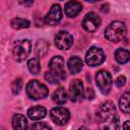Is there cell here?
Listing matches in <instances>:
<instances>
[{
    "mask_svg": "<svg viewBox=\"0 0 130 130\" xmlns=\"http://www.w3.org/2000/svg\"><path fill=\"white\" fill-rule=\"evenodd\" d=\"M115 59L120 64H125L130 59V53L126 49H118L115 52Z\"/></svg>",
    "mask_w": 130,
    "mask_h": 130,
    "instance_id": "18",
    "label": "cell"
},
{
    "mask_svg": "<svg viewBox=\"0 0 130 130\" xmlns=\"http://www.w3.org/2000/svg\"><path fill=\"white\" fill-rule=\"evenodd\" d=\"M128 124H129V121H126L125 124H124V126H123V128H128Z\"/></svg>",
    "mask_w": 130,
    "mask_h": 130,
    "instance_id": "28",
    "label": "cell"
},
{
    "mask_svg": "<svg viewBox=\"0 0 130 130\" xmlns=\"http://www.w3.org/2000/svg\"><path fill=\"white\" fill-rule=\"evenodd\" d=\"M96 116L100 121L105 122V123L113 121L116 118H118L116 115V108H115L114 103L111 101H107L103 103L96 112Z\"/></svg>",
    "mask_w": 130,
    "mask_h": 130,
    "instance_id": "4",
    "label": "cell"
},
{
    "mask_svg": "<svg viewBox=\"0 0 130 130\" xmlns=\"http://www.w3.org/2000/svg\"><path fill=\"white\" fill-rule=\"evenodd\" d=\"M52 99H53V101H54L56 104H58V105H63V104H65L66 101H67V92H66L65 88H63V87L57 88V89L54 91V93H53V95H52Z\"/></svg>",
    "mask_w": 130,
    "mask_h": 130,
    "instance_id": "17",
    "label": "cell"
},
{
    "mask_svg": "<svg viewBox=\"0 0 130 130\" xmlns=\"http://www.w3.org/2000/svg\"><path fill=\"white\" fill-rule=\"evenodd\" d=\"M61 18H62V9L60 5L54 4L47 13V15L45 16V23L49 25H55L61 20Z\"/></svg>",
    "mask_w": 130,
    "mask_h": 130,
    "instance_id": "12",
    "label": "cell"
},
{
    "mask_svg": "<svg viewBox=\"0 0 130 130\" xmlns=\"http://www.w3.org/2000/svg\"><path fill=\"white\" fill-rule=\"evenodd\" d=\"M27 68L29 70V72L31 74H38L41 70V66H40V62L38 58H31L28 60L27 62Z\"/></svg>",
    "mask_w": 130,
    "mask_h": 130,
    "instance_id": "22",
    "label": "cell"
},
{
    "mask_svg": "<svg viewBox=\"0 0 130 130\" xmlns=\"http://www.w3.org/2000/svg\"><path fill=\"white\" fill-rule=\"evenodd\" d=\"M100 24H101V18L94 12L87 13L82 20V27L89 32L95 31L99 28Z\"/></svg>",
    "mask_w": 130,
    "mask_h": 130,
    "instance_id": "9",
    "label": "cell"
},
{
    "mask_svg": "<svg viewBox=\"0 0 130 130\" xmlns=\"http://www.w3.org/2000/svg\"><path fill=\"white\" fill-rule=\"evenodd\" d=\"M30 25V22L27 19L24 18H20V17H15L11 20V26L15 29H22V28H26Z\"/></svg>",
    "mask_w": 130,
    "mask_h": 130,
    "instance_id": "20",
    "label": "cell"
},
{
    "mask_svg": "<svg viewBox=\"0 0 130 130\" xmlns=\"http://www.w3.org/2000/svg\"><path fill=\"white\" fill-rule=\"evenodd\" d=\"M82 9L81 3L75 0H71L65 4V14L68 17H74L76 16Z\"/></svg>",
    "mask_w": 130,
    "mask_h": 130,
    "instance_id": "13",
    "label": "cell"
},
{
    "mask_svg": "<svg viewBox=\"0 0 130 130\" xmlns=\"http://www.w3.org/2000/svg\"><path fill=\"white\" fill-rule=\"evenodd\" d=\"M31 51V44L28 40L24 39V40H18L14 43L13 46V57L16 61L21 62L24 61L27 56L29 55Z\"/></svg>",
    "mask_w": 130,
    "mask_h": 130,
    "instance_id": "3",
    "label": "cell"
},
{
    "mask_svg": "<svg viewBox=\"0 0 130 130\" xmlns=\"http://www.w3.org/2000/svg\"><path fill=\"white\" fill-rule=\"evenodd\" d=\"M84 95L83 83L79 79H74L70 82L69 85V98L72 102L81 101Z\"/></svg>",
    "mask_w": 130,
    "mask_h": 130,
    "instance_id": "10",
    "label": "cell"
},
{
    "mask_svg": "<svg viewBox=\"0 0 130 130\" xmlns=\"http://www.w3.org/2000/svg\"><path fill=\"white\" fill-rule=\"evenodd\" d=\"M127 34V28L124 22L122 21H114L108 25L105 30V37L111 42L117 43L125 39Z\"/></svg>",
    "mask_w": 130,
    "mask_h": 130,
    "instance_id": "1",
    "label": "cell"
},
{
    "mask_svg": "<svg viewBox=\"0 0 130 130\" xmlns=\"http://www.w3.org/2000/svg\"><path fill=\"white\" fill-rule=\"evenodd\" d=\"M45 79L49 82V83H51V84H58L59 83V79L54 75V74H52L50 71H47L46 73H45Z\"/></svg>",
    "mask_w": 130,
    "mask_h": 130,
    "instance_id": "24",
    "label": "cell"
},
{
    "mask_svg": "<svg viewBox=\"0 0 130 130\" xmlns=\"http://www.w3.org/2000/svg\"><path fill=\"white\" fill-rule=\"evenodd\" d=\"M21 88H22V80H21V78H16L13 81L12 86H11L12 92L14 94H17V93H19V91L21 90Z\"/></svg>",
    "mask_w": 130,
    "mask_h": 130,
    "instance_id": "23",
    "label": "cell"
},
{
    "mask_svg": "<svg viewBox=\"0 0 130 130\" xmlns=\"http://www.w3.org/2000/svg\"><path fill=\"white\" fill-rule=\"evenodd\" d=\"M26 93L31 100H41L48 95V87L38 80H30L26 84Z\"/></svg>",
    "mask_w": 130,
    "mask_h": 130,
    "instance_id": "2",
    "label": "cell"
},
{
    "mask_svg": "<svg viewBox=\"0 0 130 130\" xmlns=\"http://www.w3.org/2000/svg\"><path fill=\"white\" fill-rule=\"evenodd\" d=\"M49 69L52 74H54L59 80H64L66 78L64 60L61 56H55L51 59L49 63Z\"/></svg>",
    "mask_w": 130,
    "mask_h": 130,
    "instance_id": "7",
    "label": "cell"
},
{
    "mask_svg": "<svg viewBox=\"0 0 130 130\" xmlns=\"http://www.w3.org/2000/svg\"><path fill=\"white\" fill-rule=\"evenodd\" d=\"M47 114V110L42 106H35L27 110V116L31 120H41Z\"/></svg>",
    "mask_w": 130,
    "mask_h": 130,
    "instance_id": "15",
    "label": "cell"
},
{
    "mask_svg": "<svg viewBox=\"0 0 130 130\" xmlns=\"http://www.w3.org/2000/svg\"><path fill=\"white\" fill-rule=\"evenodd\" d=\"M19 4L22 5V6H25V7H29L34 4L35 0H18Z\"/></svg>",
    "mask_w": 130,
    "mask_h": 130,
    "instance_id": "27",
    "label": "cell"
},
{
    "mask_svg": "<svg viewBox=\"0 0 130 130\" xmlns=\"http://www.w3.org/2000/svg\"><path fill=\"white\" fill-rule=\"evenodd\" d=\"M73 44L72 36L67 31H60L55 37V45L60 50H68Z\"/></svg>",
    "mask_w": 130,
    "mask_h": 130,
    "instance_id": "11",
    "label": "cell"
},
{
    "mask_svg": "<svg viewBox=\"0 0 130 130\" xmlns=\"http://www.w3.org/2000/svg\"><path fill=\"white\" fill-rule=\"evenodd\" d=\"M50 116L51 119L53 120L54 123H56L57 125H65L69 118H70V113L66 108L63 107H55L51 110L50 112Z\"/></svg>",
    "mask_w": 130,
    "mask_h": 130,
    "instance_id": "8",
    "label": "cell"
},
{
    "mask_svg": "<svg viewBox=\"0 0 130 130\" xmlns=\"http://www.w3.org/2000/svg\"><path fill=\"white\" fill-rule=\"evenodd\" d=\"M49 49V44L45 40H39L35 46V52L38 57H43Z\"/></svg>",
    "mask_w": 130,
    "mask_h": 130,
    "instance_id": "19",
    "label": "cell"
},
{
    "mask_svg": "<svg viewBox=\"0 0 130 130\" xmlns=\"http://www.w3.org/2000/svg\"><path fill=\"white\" fill-rule=\"evenodd\" d=\"M129 98H130V95H129V92L127 91L121 96L120 102H119V106H120L121 111L127 115L129 114Z\"/></svg>",
    "mask_w": 130,
    "mask_h": 130,
    "instance_id": "21",
    "label": "cell"
},
{
    "mask_svg": "<svg viewBox=\"0 0 130 130\" xmlns=\"http://www.w3.org/2000/svg\"><path fill=\"white\" fill-rule=\"evenodd\" d=\"M95 82L101 92L107 94L110 92L112 87V75L106 70H100L95 75Z\"/></svg>",
    "mask_w": 130,
    "mask_h": 130,
    "instance_id": "5",
    "label": "cell"
},
{
    "mask_svg": "<svg viewBox=\"0 0 130 130\" xmlns=\"http://www.w3.org/2000/svg\"><path fill=\"white\" fill-rule=\"evenodd\" d=\"M105 53L104 51L99 47H91L86 52L85 55V62L88 66L95 67L101 65L105 61Z\"/></svg>",
    "mask_w": 130,
    "mask_h": 130,
    "instance_id": "6",
    "label": "cell"
},
{
    "mask_svg": "<svg viewBox=\"0 0 130 130\" xmlns=\"http://www.w3.org/2000/svg\"><path fill=\"white\" fill-rule=\"evenodd\" d=\"M31 129H50V126L47 125V124H45V123L39 122V123L34 124V125L31 126Z\"/></svg>",
    "mask_w": 130,
    "mask_h": 130,
    "instance_id": "26",
    "label": "cell"
},
{
    "mask_svg": "<svg viewBox=\"0 0 130 130\" xmlns=\"http://www.w3.org/2000/svg\"><path fill=\"white\" fill-rule=\"evenodd\" d=\"M87 2H96V1H100V0H85Z\"/></svg>",
    "mask_w": 130,
    "mask_h": 130,
    "instance_id": "29",
    "label": "cell"
},
{
    "mask_svg": "<svg viewBox=\"0 0 130 130\" xmlns=\"http://www.w3.org/2000/svg\"><path fill=\"white\" fill-rule=\"evenodd\" d=\"M12 126L14 129H26L27 121L26 118L21 114H14L12 117Z\"/></svg>",
    "mask_w": 130,
    "mask_h": 130,
    "instance_id": "16",
    "label": "cell"
},
{
    "mask_svg": "<svg viewBox=\"0 0 130 130\" xmlns=\"http://www.w3.org/2000/svg\"><path fill=\"white\" fill-rule=\"evenodd\" d=\"M125 83H126V78H125V76H123V75H120V76L116 79V81H115V84H116L117 87H122V86L125 85Z\"/></svg>",
    "mask_w": 130,
    "mask_h": 130,
    "instance_id": "25",
    "label": "cell"
},
{
    "mask_svg": "<svg viewBox=\"0 0 130 130\" xmlns=\"http://www.w3.org/2000/svg\"><path fill=\"white\" fill-rule=\"evenodd\" d=\"M82 61L81 59L78 57V56H72L69 58L68 62H67V66H68V69L70 71L71 74H77L81 71L82 69Z\"/></svg>",
    "mask_w": 130,
    "mask_h": 130,
    "instance_id": "14",
    "label": "cell"
}]
</instances>
